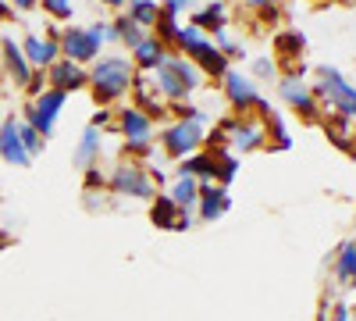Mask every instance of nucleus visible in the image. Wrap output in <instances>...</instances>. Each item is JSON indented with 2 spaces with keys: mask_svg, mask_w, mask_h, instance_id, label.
<instances>
[{
  "mask_svg": "<svg viewBox=\"0 0 356 321\" xmlns=\"http://www.w3.org/2000/svg\"><path fill=\"white\" fill-rule=\"evenodd\" d=\"M189 175L196 182H214L218 179V150H196L178 161V179Z\"/></svg>",
  "mask_w": 356,
  "mask_h": 321,
  "instance_id": "obj_11",
  "label": "nucleus"
},
{
  "mask_svg": "<svg viewBox=\"0 0 356 321\" xmlns=\"http://www.w3.org/2000/svg\"><path fill=\"white\" fill-rule=\"evenodd\" d=\"M186 228H193V214L189 211H178V221H175L171 232H186Z\"/></svg>",
  "mask_w": 356,
  "mask_h": 321,
  "instance_id": "obj_34",
  "label": "nucleus"
},
{
  "mask_svg": "<svg viewBox=\"0 0 356 321\" xmlns=\"http://www.w3.org/2000/svg\"><path fill=\"white\" fill-rule=\"evenodd\" d=\"M118 129H122V136L132 143V139H146V136H150V132H154V122L146 118L139 107L129 104V107L118 111Z\"/></svg>",
  "mask_w": 356,
  "mask_h": 321,
  "instance_id": "obj_15",
  "label": "nucleus"
},
{
  "mask_svg": "<svg viewBox=\"0 0 356 321\" xmlns=\"http://www.w3.org/2000/svg\"><path fill=\"white\" fill-rule=\"evenodd\" d=\"M200 218L203 221H218L228 208H232V196L225 186H214V182H200Z\"/></svg>",
  "mask_w": 356,
  "mask_h": 321,
  "instance_id": "obj_14",
  "label": "nucleus"
},
{
  "mask_svg": "<svg viewBox=\"0 0 356 321\" xmlns=\"http://www.w3.org/2000/svg\"><path fill=\"white\" fill-rule=\"evenodd\" d=\"M282 97H285L289 107L300 111L307 122H317V118H321V104H317V97L307 90V86H300L296 79H289V75L282 79Z\"/></svg>",
  "mask_w": 356,
  "mask_h": 321,
  "instance_id": "obj_13",
  "label": "nucleus"
},
{
  "mask_svg": "<svg viewBox=\"0 0 356 321\" xmlns=\"http://www.w3.org/2000/svg\"><path fill=\"white\" fill-rule=\"evenodd\" d=\"M317 75H321V82L314 86V97H317V104H328L335 114H342V118H356V86H349L335 68H328V65H321L317 68Z\"/></svg>",
  "mask_w": 356,
  "mask_h": 321,
  "instance_id": "obj_4",
  "label": "nucleus"
},
{
  "mask_svg": "<svg viewBox=\"0 0 356 321\" xmlns=\"http://www.w3.org/2000/svg\"><path fill=\"white\" fill-rule=\"evenodd\" d=\"M353 314H349V307L346 304H335V311H332V321H349Z\"/></svg>",
  "mask_w": 356,
  "mask_h": 321,
  "instance_id": "obj_38",
  "label": "nucleus"
},
{
  "mask_svg": "<svg viewBox=\"0 0 356 321\" xmlns=\"http://www.w3.org/2000/svg\"><path fill=\"white\" fill-rule=\"evenodd\" d=\"M317 321H328V307H324V311H321V318H317Z\"/></svg>",
  "mask_w": 356,
  "mask_h": 321,
  "instance_id": "obj_43",
  "label": "nucleus"
},
{
  "mask_svg": "<svg viewBox=\"0 0 356 321\" xmlns=\"http://www.w3.org/2000/svg\"><path fill=\"white\" fill-rule=\"evenodd\" d=\"M97 157H100V132L89 125V129L82 132V139H79L72 161H75V168H97Z\"/></svg>",
  "mask_w": 356,
  "mask_h": 321,
  "instance_id": "obj_17",
  "label": "nucleus"
},
{
  "mask_svg": "<svg viewBox=\"0 0 356 321\" xmlns=\"http://www.w3.org/2000/svg\"><path fill=\"white\" fill-rule=\"evenodd\" d=\"M189 4H193V0H164V11H168V15H178V11L189 8Z\"/></svg>",
  "mask_w": 356,
  "mask_h": 321,
  "instance_id": "obj_36",
  "label": "nucleus"
},
{
  "mask_svg": "<svg viewBox=\"0 0 356 321\" xmlns=\"http://www.w3.org/2000/svg\"><path fill=\"white\" fill-rule=\"evenodd\" d=\"M4 54H8V68L15 72V82H29V75H33V68H29V61H25V54H22V47L15 43V40H4Z\"/></svg>",
  "mask_w": 356,
  "mask_h": 321,
  "instance_id": "obj_25",
  "label": "nucleus"
},
{
  "mask_svg": "<svg viewBox=\"0 0 356 321\" xmlns=\"http://www.w3.org/2000/svg\"><path fill=\"white\" fill-rule=\"evenodd\" d=\"M36 0H15V8H33Z\"/></svg>",
  "mask_w": 356,
  "mask_h": 321,
  "instance_id": "obj_39",
  "label": "nucleus"
},
{
  "mask_svg": "<svg viewBox=\"0 0 356 321\" xmlns=\"http://www.w3.org/2000/svg\"><path fill=\"white\" fill-rule=\"evenodd\" d=\"M18 139H22V147H25V154H29V157H36V154L43 150V143H47V139H43L33 125H29L25 118H18Z\"/></svg>",
  "mask_w": 356,
  "mask_h": 321,
  "instance_id": "obj_26",
  "label": "nucleus"
},
{
  "mask_svg": "<svg viewBox=\"0 0 356 321\" xmlns=\"http://www.w3.org/2000/svg\"><path fill=\"white\" fill-rule=\"evenodd\" d=\"M150 221H154L157 228H175L178 208H175V200H171L168 193H157V196H154V203H150Z\"/></svg>",
  "mask_w": 356,
  "mask_h": 321,
  "instance_id": "obj_21",
  "label": "nucleus"
},
{
  "mask_svg": "<svg viewBox=\"0 0 356 321\" xmlns=\"http://www.w3.org/2000/svg\"><path fill=\"white\" fill-rule=\"evenodd\" d=\"M111 189L122 196H136V200H154V179L150 171H143L139 164H118L111 171Z\"/></svg>",
  "mask_w": 356,
  "mask_h": 321,
  "instance_id": "obj_7",
  "label": "nucleus"
},
{
  "mask_svg": "<svg viewBox=\"0 0 356 321\" xmlns=\"http://www.w3.org/2000/svg\"><path fill=\"white\" fill-rule=\"evenodd\" d=\"M132 79H136V65L129 57H104V61H97L93 72H89V86H93V97L100 104L125 97L132 90Z\"/></svg>",
  "mask_w": 356,
  "mask_h": 321,
  "instance_id": "obj_1",
  "label": "nucleus"
},
{
  "mask_svg": "<svg viewBox=\"0 0 356 321\" xmlns=\"http://www.w3.org/2000/svg\"><path fill=\"white\" fill-rule=\"evenodd\" d=\"M346 285H353V289H356V279H349V282H346Z\"/></svg>",
  "mask_w": 356,
  "mask_h": 321,
  "instance_id": "obj_44",
  "label": "nucleus"
},
{
  "mask_svg": "<svg viewBox=\"0 0 356 321\" xmlns=\"http://www.w3.org/2000/svg\"><path fill=\"white\" fill-rule=\"evenodd\" d=\"M0 161H8L15 168H29V164H33V157L25 154L22 139H18V118H15V114H8V118L0 122Z\"/></svg>",
  "mask_w": 356,
  "mask_h": 321,
  "instance_id": "obj_10",
  "label": "nucleus"
},
{
  "mask_svg": "<svg viewBox=\"0 0 356 321\" xmlns=\"http://www.w3.org/2000/svg\"><path fill=\"white\" fill-rule=\"evenodd\" d=\"M168 196L175 200V208H178V211H189V208H196V200H200V182L189 179V175H182V179L171 186Z\"/></svg>",
  "mask_w": 356,
  "mask_h": 321,
  "instance_id": "obj_20",
  "label": "nucleus"
},
{
  "mask_svg": "<svg viewBox=\"0 0 356 321\" xmlns=\"http://www.w3.org/2000/svg\"><path fill=\"white\" fill-rule=\"evenodd\" d=\"M154 86L171 104H182L186 93H193L196 86H203V72L193 61H186V57H168V61L157 68V82Z\"/></svg>",
  "mask_w": 356,
  "mask_h": 321,
  "instance_id": "obj_2",
  "label": "nucleus"
},
{
  "mask_svg": "<svg viewBox=\"0 0 356 321\" xmlns=\"http://www.w3.org/2000/svg\"><path fill=\"white\" fill-rule=\"evenodd\" d=\"M250 4H267V0H250Z\"/></svg>",
  "mask_w": 356,
  "mask_h": 321,
  "instance_id": "obj_45",
  "label": "nucleus"
},
{
  "mask_svg": "<svg viewBox=\"0 0 356 321\" xmlns=\"http://www.w3.org/2000/svg\"><path fill=\"white\" fill-rule=\"evenodd\" d=\"M175 43H182V47H186V54L193 57V65H196L203 75H221V79H225V72H228V57L221 54V47H214L211 40H203V33H200L196 25H178Z\"/></svg>",
  "mask_w": 356,
  "mask_h": 321,
  "instance_id": "obj_3",
  "label": "nucleus"
},
{
  "mask_svg": "<svg viewBox=\"0 0 356 321\" xmlns=\"http://www.w3.org/2000/svg\"><path fill=\"white\" fill-rule=\"evenodd\" d=\"M161 147L171 154V157H189V154H196L200 147H203V125H196V122H175L171 129H164V136H161Z\"/></svg>",
  "mask_w": 356,
  "mask_h": 321,
  "instance_id": "obj_8",
  "label": "nucleus"
},
{
  "mask_svg": "<svg viewBox=\"0 0 356 321\" xmlns=\"http://www.w3.org/2000/svg\"><path fill=\"white\" fill-rule=\"evenodd\" d=\"M171 111H175L178 122H196V125H203L207 118H211V114H207L203 107H193V104H175Z\"/></svg>",
  "mask_w": 356,
  "mask_h": 321,
  "instance_id": "obj_29",
  "label": "nucleus"
},
{
  "mask_svg": "<svg viewBox=\"0 0 356 321\" xmlns=\"http://www.w3.org/2000/svg\"><path fill=\"white\" fill-rule=\"evenodd\" d=\"M107 40V29L104 25H89V29H68L65 40H61V50H65V61H97L100 57V43Z\"/></svg>",
  "mask_w": 356,
  "mask_h": 321,
  "instance_id": "obj_5",
  "label": "nucleus"
},
{
  "mask_svg": "<svg viewBox=\"0 0 356 321\" xmlns=\"http://www.w3.org/2000/svg\"><path fill=\"white\" fill-rule=\"evenodd\" d=\"M157 22H161V25H157V40H175V36H178V22H175V15L161 11Z\"/></svg>",
  "mask_w": 356,
  "mask_h": 321,
  "instance_id": "obj_30",
  "label": "nucleus"
},
{
  "mask_svg": "<svg viewBox=\"0 0 356 321\" xmlns=\"http://www.w3.org/2000/svg\"><path fill=\"white\" fill-rule=\"evenodd\" d=\"M349 314H353V318H356V307H349Z\"/></svg>",
  "mask_w": 356,
  "mask_h": 321,
  "instance_id": "obj_46",
  "label": "nucleus"
},
{
  "mask_svg": "<svg viewBox=\"0 0 356 321\" xmlns=\"http://www.w3.org/2000/svg\"><path fill=\"white\" fill-rule=\"evenodd\" d=\"M225 93H228V104L235 107V111H250V107H260L264 114L271 111L264 100H260V93H257V86L243 75V72H235V68H228L225 72Z\"/></svg>",
  "mask_w": 356,
  "mask_h": 321,
  "instance_id": "obj_9",
  "label": "nucleus"
},
{
  "mask_svg": "<svg viewBox=\"0 0 356 321\" xmlns=\"http://www.w3.org/2000/svg\"><path fill=\"white\" fill-rule=\"evenodd\" d=\"M47 82H50V90L72 93V90H82V86H89V72H82L75 61H54V65L47 68Z\"/></svg>",
  "mask_w": 356,
  "mask_h": 321,
  "instance_id": "obj_12",
  "label": "nucleus"
},
{
  "mask_svg": "<svg viewBox=\"0 0 356 321\" xmlns=\"http://www.w3.org/2000/svg\"><path fill=\"white\" fill-rule=\"evenodd\" d=\"M22 54H25V61L29 65H54V54H57V43L54 40H40V36H25V43H22Z\"/></svg>",
  "mask_w": 356,
  "mask_h": 321,
  "instance_id": "obj_18",
  "label": "nucleus"
},
{
  "mask_svg": "<svg viewBox=\"0 0 356 321\" xmlns=\"http://www.w3.org/2000/svg\"><path fill=\"white\" fill-rule=\"evenodd\" d=\"M25 90L33 93V100H36V97H40V93L47 90V86H43V75H29V82H25Z\"/></svg>",
  "mask_w": 356,
  "mask_h": 321,
  "instance_id": "obj_33",
  "label": "nucleus"
},
{
  "mask_svg": "<svg viewBox=\"0 0 356 321\" xmlns=\"http://www.w3.org/2000/svg\"><path fill=\"white\" fill-rule=\"evenodd\" d=\"M129 18H132L139 29H150V25H157L161 8L154 4V0H129Z\"/></svg>",
  "mask_w": 356,
  "mask_h": 321,
  "instance_id": "obj_24",
  "label": "nucleus"
},
{
  "mask_svg": "<svg viewBox=\"0 0 356 321\" xmlns=\"http://www.w3.org/2000/svg\"><path fill=\"white\" fill-rule=\"evenodd\" d=\"M86 186L93 189V186H104V175L97 171V168H86Z\"/></svg>",
  "mask_w": 356,
  "mask_h": 321,
  "instance_id": "obj_35",
  "label": "nucleus"
},
{
  "mask_svg": "<svg viewBox=\"0 0 356 321\" xmlns=\"http://www.w3.org/2000/svg\"><path fill=\"white\" fill-rule=\"evenodd\" d=\"M8 15V4H4V0H0V18H4Z\"/></svg>",
  "mask_w": 356,
  "mask_h": 321,
  "instance_id": "obj_42",
  "label": "nucleus"
},
{
  "mask_svg": "<svg viewBox=\"0 0 356 321\" xmlns=\"http://www.w3.org/2000/svg\"><path fill=\"white\" fill-rule=\"evenodd\" d=\"M43 8L54 18H72V0H43Z\"/></svg>",
  "mask_w": 356,
  "mask_h": 321,
  "instance_id": "obj_31",
  "label": "nucleus"
},
{
  "mask_svg": "<svg viewBox=\"0 0 356 321\" xmlns=\"http://www.w3.org/2000/svg\"><path fill=\"white\" fill-rule=\"evenodd\" d=\"M104 4H111V8H118V4H125V0H104Z\"/></svg>",
  "mask_w": 356,
  "mask_h": 321,
  "instance_id": "obj_41",
  "label": "nucleus"
},
{
  "mask_svg": "<svg viewBox=\"0 0 356 321\" xmlns=\"http://www.w3.org/2000/svg\"><path fill=\"white\" fill-rule=\"evenodd\" d=\"M235 175H239V161H235V154L228 150H218V186H232L235 182Z\"/></svg>",
  "mask_w": 356,
  "mask_h": 321,
  "instance_id": "obj_27",
  "label": "nucleus"
},
{
  "mask_svg": "<svg viewBox=\"0 0 356 321\" xmlns=\"http://www.w3.org/2000/svg\"><path fill=\"white\" fill-rule=\"evenodd\" d=\"M193 25L200 29H207V33H225V4L221 0H211L207 4V11H200V15H193Z\"/></svg>",
  "mask_w": 356,
  "mask_h": 321,
  "instance_id": "obj_22",
  "label": "nucleus"
},
{
  "mask_svg": "<svg viewBox=\"0 0 356 321\" xmlns=\"http://www.w3.org/2000/svg\"><path fill=\"white\" fill-rule=\"evenodd\" d=\"M303 33H282L278 40H275V47H278V54H285V57H292V61H296V54H300L303 50Z\"/></svg>",
  "mask_w": 356,
  "mask_h": 321,
  "instance_id": "obj_28",
  "label": "nucleus"
},
{
  "mask_svg": "<svg viewBox=\"0 0 356 321\" xmlns=\"http://www.w3.org/2000/svg\"><path fill=\"white\" fill-rule=\"evenodd\" d=\"M335 279H339V282L356 279V240H349V243L339 246V257H335Z\"/></svg>",
  "mask_w": 356,
  "mask_h": 321,
  "instance_id": "obj_23",
  "label": "nucleus"
},
{
  "mask_svg": "<svg viewBox=\"0 0 356 321\" xmlns=\"http://www.w3.org/2000/svg\"><path fill=\"white\" fill-rule=\"evenodd\" d=\"M11 243V236H8V232H4V236H0V246H8Z\"/></svg>",
  "mask_w": 356,
  "mask_h": 321,
  "instance_id": "obj_40",
  "label": "nucleus"
},
{
  "mask_svg": "<svg viewBox=\"0 0 356 321\" xmlns=\"http://www.w3.org/2000/svg\"><path fill=\"white\" fill-rule=\"evenodd\" d=\"M232 147L243 150V154L260 150V147H264V125H257V122H235V129H232Z\"/></svg>",
  "mask_w": 356,
  "mask_h": 321,
  "instance_id": "obj_16",
  "label": "nucleus"
},
{
  "mask_svg": "<svg viewBox=\"0 0 356 321\" xmlns=\"http://www.w3.org/2000/svg\"><path fill=\"white\" fill-rule=\"evenodd\" d=\"M65 97H68V93L50 90V86H47V90H43L33 104H29V107H25V122L33 125L43 139L54 132V122H57V114H61V107H65Z\"/></svg>",
  "mask_w": 356,
  "mask_h": 321,
  "instance_id": "obj_6",
  "label": "nucleus"
},
{
  "mask_svg": "<svg viewBox=\"0 0 356 321\" xmlns=\"http://www.w3.org/2000/svg\"><path fill=\"white\" fill-rule=\"evenodd\" d=\"M132 65H136V68H143V72L161 68V65H164V43H161V40H154V36H146V40L136 47Z\"/></svg>",
  "mask_w": 356,
  "mask_h": 321,
  "instance_id": "obj_19",
  "label": "nucleus"
},
{
  "mask_svg": "<svg viewBox=\"0 0 356 321\" xmlns=\"http://www.w3.org/2000/svg\"><path fill=\"white\" fill-rule=\"evenodd\" d=\"M253 75H260V79L275 75V61H271V57H257V61H253Z\"/></svg>",
  "mask_w": 356,
  "mask_h": 321,
  "instance_id": "obj_32",
  "label": "nucleus"
},
{
  "mask_svg": "<svg viewBox=\"0 0 356 321\" xmlns=\"http://www.w3.org/2000/svg\"><path fill=\"white\" fill-rule=\"evenodd\" d=\"M107 122H111V111H97V114H93V122H89V125H93V129H104Z\"/></svg>",
  "mask_w": 356,
  "mask_h": 321,
  "instance_id": "obj_37",
  "label": "nucleus"
}]
</instances>
